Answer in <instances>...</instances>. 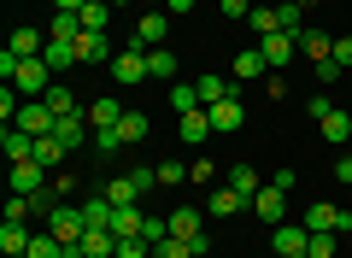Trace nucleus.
<instances>
[{"mask_svg": "<svg viewBox=\"0 0 352 258\" xmlns=\"http://www.w3.org/2000/svg\"><path fill=\"white\" fill-rule=\"evenodd\" d=\"M346 200H352V182H346Z\"/></svg>", "mask_w": 352, "mask_h": 258, "instance_id": "13d9d810", "label": "nucleus"}, {"mask_svg": "<svg viewBox=\"0 0 352 258\" xmlns=\"http://www.w3.org/2000/svg\"><path fill=\"white\" fill-rule=\"evenodd\" d=\"M294 47H300V36H294V30H276V36H264V41H258V53H264V65H270V71L294 65Z\"/></svg>", "mask_w": 352, "mask_h": 258, "instance_id": "6e6552de", "label": "nucleus"}, {"mask_svg": "<svg viewBox=\"0 0 352 258\" xmlns=\"http://www.w3.org/2000/svg\"><path fill=\"white\" fill-rule=\"evenodd\" d=\"M300 258H311V252H300Z\"/></svg>", "mask_w": 352, "mask_h": 258, "instance_id": "bf43d9fd", "label": "nucleus"}, {"mask_svg": "<svg viewBox=\"0 0 352 258\" xmlns=\"http://www.w3.org/2000/svg\"><path fill=\"white\" fill-rule=\"evenodd\" d=\"M170 235H182V241L206 235V229H200V206H176V211H170Z\"/></svg>", "mask_w": 352, "mask_h": 258, "instance_id": "bb28decb", "label": "nucleus"}, {"mask_svg": "<svg viewBox=\"0 0 352 258\" xmlns=\"http://www.w3.org/2000/svg\"><path fill=\"white\" fill-rule=\"evenodd\" d=\"M47 229L59 235L65 246H71V241H82V229H88V217H82V206H59V211H53V217H47Z\"/></svg>", "mask_w": 352, "mask_h": 258, "instance_id": "9d476101", "label": "nucleus"}, {"mask_svg": "<svg viewBox=\"0 0 352 258\" xmlns=\"http://www.w3.org/2000/svg\"><path fill=\"white\" fill-rule=\"evenodd\" d=\"M258 76H270L264 53H258V47H241V59H235V83H258Z\"/></svg>", "mask_w": 352, "mask_h": 258, "instance_id": "6ab92c4d", "label": "nucleus"}, {"mask_svg": "<svg viewBox=\"0 0 352 258\" xmlns=\"http://www.w3.org/2000/svg\"><path fill=\"white\" fill-rule=\"evenodd\" d=\"M41 100H47V106H53V118H71V111H82V106H76V94H71V88H65V83H53V88H47V94H41Z\"/></svg>", "mask_w": 352, "mask_h": 258, "instance_id": "f704fd0d", "label": "nucleus"}, {"mask_svg": "<svg viewBox=\"0 0 352 258\" xmlns=\"http://www.w3.org/2000/svg\"><path fill=\"white\" fill-rule=\"evenodd\" d=\"M6 217L24 223V217H30V194H12V200H6Z\"/></svg>", "mask_w": 352, "mask_h": 258, "instance_id": "8fccbe9b", "label": "nucleus"}, {"mask_svg": "<svg viewBox=\"0 0 352 258\" xmlns=\"http://www.w3.org/2000/svg\"><path fill=\"white\" fill-rule=\"evenodd\" d=\"M47 164H36V159H18L12 164V194H41V188H47Z\"/></svg>", "mask_w": 352, "mask_h": 258, "instance_id": "1a4fd4ad", "label": "nucleus"}, {"mask_svg": "<svg viewBox=\"0 0 352 258\" xmlns=\"http://www.w3.org/2000/svg\"><path fill=\"white\" fill-rule=\"evenodd\" d=\"M305 111H311V123H323L329 111H335V100H329V94H311V100H305Z\"/></svg>", "mask_w": 352, "mask_h": 258, "instance_id": "49530a36", "label": "nucleus"}, {"mask_svg": "<svg viewBox=\"0 0 352 258\" xmlns=\"http://www.w3.org/2000/svg\"><path fill=\"white\" fill-rule=\"evenodd\" d=\"M129 182H135V188H141V194H147V188H153V182H159V164H147V171H129Z\"/></svg>", "mask_w": 352, "mask_h": 258, "instance_id": "3c124183", "label": "nucleus"}, {"mask_svg": "<svg viewBox=\"0 0 352 258\" xmlns=\"http://www.w3.org/2000/svg\"><path fill=\"white\" fill-rule=\"evenodd\" d=\"M41 59L53 65V76H65L71 65H82V59H76V41H47V53H41Z\"/></svg>", "mask_w": 352, "mask_h": 258, "instance_id": "cd10ccee", "label": "nucleus"}, {"mask_svg": "<svg viewBox=\"0 0 352 258\" xmlns=\"http://www.w3.org/2000/svg\"><path fill=\"white\" fill-rule=\"evenodd\" d=\"M270 246H276V258H300V252H311V229L305 223H276Z\"/></svg>", "mask_w": 352, "mask_h": 258, "instance_id": "0eeeda50", "label": "nucleus"}, {"mask_svg": "<svg viewBox=\"0 0 352 258\" xmlns=\"http://www.w3.org/2000/svg\"><path fill=\"white\" fill-rule=\"evenodd\" d=\"M118 136H124V147H129V141H147V136H153V118H147V111H124Z\"/></svg>", "mask_w": 352, "mask_h": 258, "instance_id": "c85d7f7f", "label": "nucleus"}, {"mask_svg": "<svg viewBox=\"0 0 352 258\" xmlns=\"http://www.w3.org/2000/svg\"><path fill=\"white\" fill-rule=\"evenodd\" d=\"M305 229H311V235H346L352 229V206H329V200H317V206L305 211Z\"/></svg>", "mask_w": 352, "mask_h": 258, "instance_id": "7ed1b4c3", "label": "nucleus"}, {"mask_svg": "<svg viewBox=\"0 0 352 258\" xmlns=\"http://www.w3.org/2000/svg\"><path fill=\"white\" fill-rule=\"evenodd\" d=\"M335 241L340 235H311V258H335Z\"/></svg>", "mask_w": 352, "mask_h": 258, "instance_id": "09e8293b", "label": "nucleus"}, {"mask_svg": "<svg viewBox=\"0 0 352 258\" xmlns=\"http://www.w3.org/2000/svg\"><path fill=\"white\" fill-rule=\"evenodd\" d=\"M206 211H212V217H241V211H247V194H235L229 182H217L212 194H206Z\"/></svg>", "mask_w": 352, "mask_h": 258, "instance_id": "f8f14e48", "label": "nucleus"}, {"mask_svg": "<svg viewBox=\"0 0 352 258\" xmlns=\"http://www.w3.org/2000/svg\"><path fill=\"white\" fill-rule=\"evenodd\" d=\"M112 206H141V188L129 182V176H106V188H100Z\"/></svg>", "mask_w": 352, "mask_h": 258, "instance_id": "b1692460", "label": "nucleus"}, {"mask_svg": "<svg viewBox=\"0 0 352 258\" xmlns=\"http://www.w3.org/2000/svg\"><path fill=\"white\" fill-rule=\"evenodd\" d=\"M194 6H200V0H164V12H170V18H188Z\"/></svg>", "mask_w": 352, "mask_h": 258, "instance_id": "5fc2aeb1", "label": "nucleus"}, {"mask_svg": "<svg viewBox=\"0 0 352 258\" xmlns=\"http://www.w3.org/2000/svg\"><path fill=\"white\" fill-rule=\"evenodd\" d=\"M346 76V65H335V59H317V83H340Z\"/></svg>", "mask_w": 352, "mask_h": 258, "instance_id": "de8ad7c7", "label": "nucleus"}, {"mask_svg": "<svg viewBox=\"0 0 352 258\" xmlns=\"http://www.w3.org/2000/svg\"><path fill=\"white\" fill-rule=\"evenodd\" d=\"M235 94V83L229 76H200V106H217V100Z\"/></svg>", "mask_w": 352, "mask_h": 258, "instance_id": "72a5a7b5", "label": "nucleus"}, {"mask_svg": "<svg viewBox=\"0 0 352 258\" xmlns=\"http://www.w3.org/2000/svg\"><path fill=\"white\" fill-rule=\"evenodd\" d=\"M118 258H153V241H141V235H129V241H118Z\"/></svg>", "mask_w": 352, "mask_h": 258, "instance_id": "37998d69", "label": "nucleus"}, {"mask_svg": "<svg viewBox=\"0 0 352 258\" xmlns=\"http://www.w3.org/2000/svg\"><path fill=\"white\" fill-rule=\"evenodd\" d=\"M82 111H88V123H94V129H118V123H124V106H118L112 94H100L94 106H82Z\"/></svg>", "mask_w": 352, "mask_h": 258, "instance_id": "dca6fc26", "label": "nucleus"}, {"mask_svg": "<svg viewBox=\"0 0 352 258\" xmlns=\"http://www.w3.org/2000/svg\"><path fill=\"white\" fill-rule=\"evenodd\" d=\"M217 12H223L229 24H241V18H252V0H217Z\"/></svg>", "mask_w": 352, "mask_h": 258, "instance_id": "c03bdc74", "label": "nucleus"}, {"mask_svg": "<svg viewBox=\"0 0 352 258\" xmlns=\"http://www.w3.org/2000/svg\"><path fill=\"white\" fill-rule=\"evenodd\" d=\"M76 36H82V18H76V12H53L47 41H76Z\"/></svg>", "mask_w": 352, "mask_h": 258, "instance_id": "c9c22d12", "label": "nucleus"}, {"mask_svg": "<svg viewBox=\"0 0 352 258\" xmlns=\"http://www.w3.org/2000/svg\"><path fill=\"white\" fill-rule=\"evenodd\" d=\"M159 182H164V188H170V182H188V164H176V159H164V164H159Z\"/></svg>", "mask_w": 352, "mask_h": 258, "instance_id": "a18cd8bd", "label": "nucleus"}, {"mask_svg": "<svg viewBox=\"0 0 352 258\" xmlns=\"http://www.w3.org/2000/svg\"><path fill=\"white\" fill-rule=\"evenodd\" d=\"M153 258H194V246L182 241V235H164V241L153 246Z\"/></svg>", "mask_w": 352, "mask_h": 258, "instance_id": "a19ab883", "label": "nucleus"}, {"mask_svg": "<svg viewBox=\"0 0 352 258\" xmlns=\"http://www.w3.org/2000/svg\"><path fill=\"white\" fill-rule=\"evenodd\" d=\"M53 136H59L65 147H82V141H94V123H88V111H71V118L53 123Z\"/></svg>", "mask_w": 352, "mask_h": 258, "instance_id": "ddd939ff", "label": "nucleus"}, {"mask_svg": "<svg viewBox=\"0 0 352 258\" xmlns=\"http://www.w3.org/2000/svg\"><path fill=\"white\" fill-rule=\"evenodd\" d=\"M247 24H252V36H276V30H282V18H276V6H252V18H247Z\"/></svg>", "mask_w": 352, "mask_h": 258, "instance_id": "e433bc0d", "label": "nucleus"}, {"mask_svg": "<svg viewBox=\"0 0 352 258\" xmlns=\"http://www.w3.org/2000/svg\"><path fill=\"white\" fill-rule=\"evenodd\" d=\"M206 111H212V129H217V136H229V129H241V118H247L235 94H229V100H217V106H206Z\"/></svg>", "mask_w": 352, "mask_h": 258, "instance_id": "f3484780", "label": "nucleus"}, {"mask_svg": "<svg viewBox=\"0 0 352 258\" xmlns=\"http://www.w3.org/2000/svg\"><path fill=\"white\" fill-rule=\"evenodd\" d=\"M164 36H170V12L164 6H147V12L135 18V30H129V47H164Z\"/></svg>", "mask_w": 352, "mask_h": 258, "instance_id": "f03ea898", "label": "nucleus"}, {"mask_svg": "<svg viewBox=\"0 0 352 258\" xmlns=\"http://www.w3.org/2000/svg\"><path fill=\"white\" fill-rule=\"evenodd\" d=\"M147 76L170 83V76H176V53H170V47H147Z\"/></svg>", "mask_w": 352, "mask_h": 258, "instance_id": "473e14b6", "label": "nucleus"}, {"mask_svg": "<svg viewBox=\"0 0 352 258\" xmlns=\"http://www.w3.org/2000/svg\"><path fill=\"white\" fill-rule=\"evenodd\" d=\"M223 182L235 188V194H247V200H252V194H258V188H264V176L252 171V164H229V171H223Z\"/></svg>", "mask_w": 352, "mask_h": 258, "instance_id": "aec40b11", "label": "nucleus"}, {"mask_svg": "<svg viewBox=\"0 0 352 258\" xmlns=\"http://www.w3.org/2000/svg\"><path fill=\"white\" fill-rule=\"evenodd\" d=\"M335 65H346V71H352V36H335Z\"/></svg>", "mask_w": 352, "mask_h": 258, "instance_id": "603ef678", "label": "nucleus"}, {"mask_svg": "<svg viewBox=\"0 0 352 258\" xmlns=\"http://www.w3.org/2000/svg\"><path fill=\"white\" fill-rule=\"evenodd\" d=\"M76 59H82V65H106V59H112L106 36H76Z\"/></svg>", "mask_w": 352, "mask_h": 258, "instance_id": "c756f323", "label": "nucleus"}, {"mask_svg": "<svg viewBox=\"0 0 352 258\" xmlns=\"http://www.w3.org/2000/svg\"><path fill=\"white\" fill-rule=\"evenodd\" d=\"M12 53L18 59H41V53H47V36H41V30H12Z\"/></svg>", "mask_w": 352, "mask_h": 258, "instance_id": "393cba45", "label": "nucleus"}, {"mask_svg": "<svg viewBox=\"0 0 352 258\" xmlns=\"http://www.w3.org/2000/svg\"><path fill=\"white\" fill-rule=\"evenodd\" d=\"M0 76H6V83H12L18 94H30V100H41V94H47V88H53V83H59L47 59H18L12 47L0 53Z\"/></svg>", "mask_w": 352, "mask_h": 258, "instance_id": "f257e3e1", "label": "nucleus"}, {"mask_svg": "<svg viewBox=\"0 0 352 258\" xmlns=\"http://www.w3.org/2000/svg\"><path fill=\"white\" fill-rule=\"evenodd\" d=\"M141 229H147V211L141 206H118L112 211V235L118 241H129V235H141Z\"/></svg>", "mask_w": 352, "mask_h": 258, "instance_id": "a211bd4d", "label": "nucleus"}, {"mask_svg": "<svg viewBox=\"0 0 352 258\" xmlns=\"http://www.w3.org/2000/svg\"><path fill=\"white\" fill-rule=\"evenodd\" d=\"M112 200H106V194H88L82 200V217H88V229H112Z\"/></svg>", "mask_w": 352, "mask_h": 258, "instance_id": "5701e85b", "label": "nucleus"}, {"mask_svg": "<svg viewBox=\"0 0 352 258\" xmlns=\"http://www.w3.org/2000/svg\"><path fill=\"white\" fill-rule=\"evenodd\" d=\"M194 106H200V88H194V83H176L170 88V111L182 118V111H194Z\"/></svg>", "mask_w": 352, "mask_h": 258, "instance_id": "4c0bfd02", "label": "nucleus"}, {"mask_svg": "<svg viewBox=\"0 0 352 258\" xmlns=\"http://www.w3.org/2000/svg\"><path fill=\"white\" fill-rule=\"evenodd\" d=\"M317 129H323V141H335V147H352V111L346 106H335Z\"/></svg>", "mask_w": 352, "mask_h": 258, "instance_id": "4468645a", "label": "nucleus"}, {"mask_svg": "<svg viewBox=\"0 0 352 258\" xmlns=\"http://www.w3.org/2000/svg\"><path fill=\"white\" fill-rule=\"evenodd\" d=\"M65 153H71V147H65L59 136H41V141H36V164H47V171H59Z\"/></svg>", "mask_w": 352, "mask_h": 258, "instance_id": "2f4dec72", "label": "nucleus"}, {"mask_svg": "<svg viewBox=\"0 0 352 258\" xmlns=\"http://www.w3.org/2000/svg\"><path fill=\"white\" fill-rule=\"evenodd\" d=\"M176 136L188 141V147H200L206 136H217V129H212V111H206V106H194V111H182V118H176Z\"/></svg>", "mask_w": 352, "mask_h": 258, "instance_id": "9b49d317", "label": "nucleus"}, {"mask_svg": "<svg viewBox=\"0 0 352 258\" xmlns=\"http://www.w3.org/2000/svg\"><path fill=\"white\" fill-rule=\"evenodd\" d=\"M53 123H59V118H53V106H47V100H24V106H18V118H12V129H24V136H53Z\"/></svg>", "mask_w": 352, "mask_h": 258, "instance_id": "20e7f679", "label": "nucleus"}, {"mask_svg": "<svg viewBox=\"0 0 352 258\" xmlns=\"http://www.w3.org/2000/svg\"><path fill=\"white\" fill-rule=\"evenodd\" d=\"M247 211H258V217H264V223H288V194H282V188H276V182H264V188H258V194H252V200H247Z\"/></svg>", "mask_w": 352, "mask_h": 258, "instance_id": "423d86ee", "label": "nucleus"}, {"mask_svg": "<svg viewBox=\"0 0 352 258\" xmlns=\"http://www.w3.org/2000/svg\"><path fill=\"white\" fill-rule=\"evenodd\" d=\"M112 76H118L124 88L153 83V76H147V53H141V47H118V53H112Z\"/></svg>", "mask_w": 352, "mask_h": 258, "instance_id": "39448f33", "label": "nucleus"}, {"mask_svg": "<svg viewBox=\"0 0 352 258\" xmlns=\"http://www.w3.org/2000/svg\"><path fill=\"white\" fill-rule=\"evenodd\" d=\"M76 18H82V36H106V18H112V0H88V6H82Z\"/></svg>", "mask_w": 352, "mask_h": 258, "instance_id": "412c9836", "label": "nucleus"}, {"mask_svg": "<svg viewBox=\"0 0 352 258\" xmlns=\"http://www.w3.org/2000/svg\"><path fill=\"white\" fill-rule=\"evenodd\" d=\"M335 176H340V182H352V147H340V159H335Z\"/></svg>", "mask_w": 352, "mask_h": 258, "instance_id": "864d4df0", "label": "nucleus"}, {"mask_svg": "<svg viewBox=\"0 0 352 258\" xmlns=\"http://www.w3.org/2000/svg\"><path fill=\"white\" fill-rule=\"evenodd\" d=\"M88 0H53V12H82Z\"/></svg>", "mask_w": 352, "mask_h": 258, "instance_id": "6e6d98bb", "label": "nucleus"}, {"mask_svg": "<svg viewBox=\"0 0 352 258\" xmlns=\"http://www.w3.org/2000/svg\"><path fill=\"white\" fill-rule=\"evenodd\" d=\"M276 18H282V30H294V36L305 30V6H300V0H282V6H276Z\"/></svg>", "mask_w": 352, "mask_h": 258, "instance_id": "ea45409f", "label": "nucleus"}, {"mask_svg": "<svg viewBox=\"0 0 352 258\" xmlns=\"http://www.w3.org/2000/svg\"><path fill=\"white\" fill-rule=\"evenodd\" d=\"M147 6H164V0H147Z\"/></svg>", "mask_w": 352, "mask_h": 258, "instance_id": "4d7b16f0", "label": "nucleus"}, {"mask_svg": "<svg viewBox=\"0 0 352 258\" xmlns=\"http://www.w3.org/2000/svg\"><path fill=\"white\" fill-rule=\"evenodd\" d=\"M0 147H6V159H36V136H24V129H12V123H6V136H0Z\"/></svg>", "mask_w": 352, "mask_h": 258, "instance_id": "4be33fe9", "label": "nucleus"}, {"mask_svg": "<svg viewBox=\"0 0 352 258\" xmlns=\"http://www.w3.org/2000/svg\"><path fill=\"white\" fill-rule=\"evenodd\" d=\"M118 147H124V136H118V129H94V153H100V159H112Z\"/></svg>", "mask_w": 352, "mask_h": 258, "instance_id": "79ce46f5", "label": "nucleus"}, {"mask_svg": "<svg viewBox=\"0 0 352 258\" xmlns=\"http://www.w3.org/2000/svg\"><path fill=\"white\" fill-rule=\"evenodd\" d=\"M0 252H6V258H24L30 252V223H12V217L0 223Z\"/></svg>", "mask_w": 352, "mask_h": 258, "instance_id": "2eb2a0df", "label": "nucleus"}, {"mask_svg": "<svg viewBox=\"0 0 352 258\" xmlns=\"http://www.w3.org/2000/svg\"><path fill=\"white\" fill-rule=\"evenodd\" d=\"M217 176H223V171H217V164L206 159V153H200V159L188 164V182H200V188H217Z\"/></svg>", "mask_w": 352, "mask_h": 258, "instance_id": "58836bf2", "label": "nucleus"}, {"mask_svg": "<svg viewBox=\"0 0 352 258\" xmlns=\"http://www.w3.org/2000/svg\"><path fill=\"white\" fill-rule=\"evenodd\" d=\"M24 258H65V241L53 229H41V235H30V252Z\"/></svg>", "mask_w": 352, "mask_h": 258, "instance_id": "7c9ffc66", "label": "nucleus"}, {"mask_svg": "<svg viewBox=\"0 0 352 258\" xmlns=\"http://www.w3.org/2000/svg\"><path fill=\"white\" fill-rule=\"evenodd\" d=\"M300 53H311V59H335V36H329V30H300Z\"/></svg>", "mask_w": 352, "mask_h": 258, "instance_id": "a878e982", "label": "nucleus"}]
</instances>
